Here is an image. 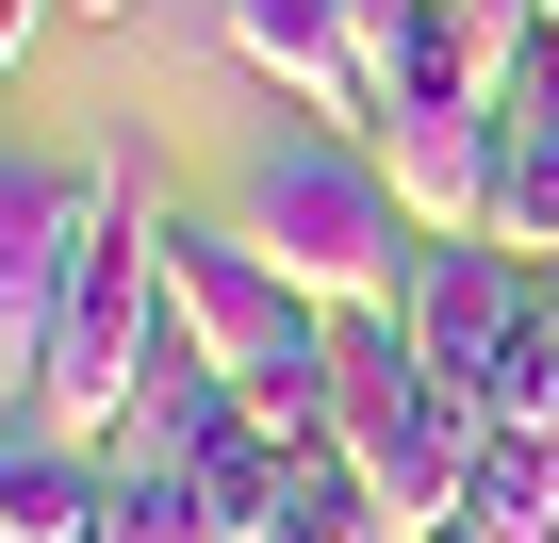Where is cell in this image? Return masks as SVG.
<instances>
[{
    "mask_svg": "<svg viewBox=\"0 0 559 543\" xmlns=\"http://www.w3.org/2000/svg\"><path fill=\"white\" fill-rule=\"evenodd\" d=\"M148 363H165V214H148V181H132V165H99V231H83L67 314H50L34 412H50L67 445H116V428H132V396H148Z\"/></svg>",
    "mask_w": 559,
    "mask_h": 543,
    "instance_id": "3",
    "label": "cell"
},
{
    "mask_svg": "<svg viewBox=\"0 0 559 543\" xmlns=\"http://www.w3.org/2000/svg\"><path fill=\"white\" fill-rule=\"evenodd\" d=\"M230 428H247V396H230V379H214V363H198L181 330H165V363H148V396H132V428H116L99 461H165V477H198V461H214Z\"/></svg>",
    "mask_w": 559,
    "mask_h": 543,
    "instance_id": "10",
    "label": "cell"
},
{
    "mask_svg": "<svg viewBox=\"0 0 559 543\" xmlns=\"http://www.w3.org/2000/svg\"><path fill=\"white\" fill-rule=\"evenodd\" d=\"M379 165H395L412 231H493V165H510V99H412V116H379Z\"/></svg>",
    "mask_w": 559,
    "mask_h": 543,
    "instance_id": "7",
    "label": "cell"
},
{
    "mask_svg": "<svg viewBox=\"0 0 559 543\" xmlns=\"http://www.w3.org/2000/svg\"><path fill=\"white\" fill-rule=\"evenodd\" d=\"M526 445H543V510H559V428H526Z\"/></svg>",
    "mask_w": 559,
    "mask_h": 543,
    "instance_id": "12",
    "label": "cell"
},
{
    "mask_svg": "<svg viewBox=\"0 0 559 543\" xmlns=\"http://www.w3.org/2000/svg\"><path fill=\"white\" fill-rule=\"evenodd\" d=\"M428 543H477V527H428Z\"/></svg>",
    "mask_w": 559,
    "mask_h": 543,
    "instance_id": "14",
    "label": "cell"
},
{
    "mask_svg": "<svg viewBox=\"0 0 559 543\" xmlns=\"http://www.w3.org/2000/svg\"><path fill=\"white\" fill-rule=\"evenodd\" d=\"M67 17H148V0H67Z\"/></svg>",
    "mask_w": 559,
    "mask_h": 543,
    "instance_id": "13",
    "label": "cell"
},
{
    "mask_svg": "<svg viewBox=\"0 0 559 543\" xmlns=\"http://www.w3.org/2000/svg\"><path fill=\"white\" fill-rule=\"evenodd\" d=\"M99 543H230V527H214V494H198V477H165V461H116V510H99Z\"/></svg>",
    "mask_w": 559,
    "mask_h": 543,
    "instance_id": "11",
    "label": "cell"
},
{
    "mask_svg": "<svg viewBox=\"0 0 559 543\" xmlns=\"http://www.w3.org/2000/svg\"><path fill=\"white\" fill-rule=\"evenodd\" d=\"M214 34H230V67H263L297 116L379 132V83H362V17H346V0H214Z\"/></svg>",
    "mask_w": 559,
    "mask_h": 543,
    "instance_id": "6",
    "label": "cell"
},
{
    "mask_svg": "<svg viewBox=\"0 0 559 543\" xmlns=\"http://www.w3.org/2000/svg\"><path fill=\"white\" fill-rule=\"evenodd\" d=\"M230 214L313 314H395V281H412V198H395L379 132H280Z\"/></svg>",
    "mask_w": 559,
    "mask_h": 543,
    "instance_id": "1",
    "label": "cell"
},
{
    "mask_svg": "<svg viewBox=\"0 0 559 543\" xmlns=\"http://www.w3.org/2000/svg\"><path fill=\"white\" fill-rule=\"evenodd\" d=\"M83 231H99V165L0 149V379L50 363V314H67V281H83Z\"/></svg>",
    "mask_w": 559,
    "mask_h": 543,
    "instance_id": "4",
    "label": "cell"
},
{
    "mask_svg": "<svg viewBox=\"0 0 559 543\" xmlns=\"http://www.w3.org/2000/svg\"><path fill=\"white\" fill-rule=\"evenodd\" d=\"M526 67H543V0H428L412 34V99H526Z\"/></svg>",
    "mask_w": 559,
    "mask_h": 543,
    "instance_id": "9",
    "label": "cell"
},
{
    "mask_svg": "<svg viewBox=\"0 0 559 543\" xmlns=\"http://www.w3.org/2000/svg\"><path fill=\"white\" fill-rule=\"evenodd\" d=\"M526 297H543V263H526V247H493V231H412L395 330H412V363H428V379H461V396H477V363L526 330Z\"/></svg>",
    "mask_w": 559,
    "mask_h": 543,
    "instance_id": "5",
    "label": "cell"
},
{
    "mask_svg": "<svg viewBox=\"0 0 559 543\" xmlns=\"http://www.w3.org/2000/svg\"><path fill=\"white\" fill-rule=\"evenodd\" d=\"M477 445H493V412H477L461 379H428L395 314H346V363H330V461H346V477L395 510V543L461 527V494H477Z\"/></svg>",
    "mask_w": 559,
    "mask_h": 543,
    "instance_id": "2",
    "label": "cell"
},
{
    "mask_svg": "<svg viewBox=\"0 0 559 543\" xmlns=\"http://www.w3.org/2000/svg\"><path fill=\"white\" fill-rule=\"evenodd\" d=\"M116 510V461L67 445L50 412H0V543H99Z\"/></svg>",
    "mask_w": 559,
    "mask_h": 543,
    "instance_id": "8",
    "label": "cell"
}]
</instances>
